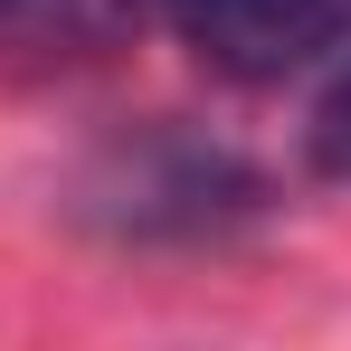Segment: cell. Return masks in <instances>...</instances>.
Masks as SVG:
<instances>
[{"instance_id":"cell-1","label":"cell","mask_w":351,"mask_h":351,"mask_svg":"<svg viewBox=\"0 0 351 351\" xmlns=\"http://www.w3.org/2000/svg\"><path fill=\"white\" fill-rule=\"evenodd\" d=\"M162 19L180 29V48L237 76V86H276L294 66H313L342 38L351 0H162Z\"/></svg>"},{"instance_id":"cell-2","label":"cell","mask_w":351,"mask_h":351,"mask_svg":"<svg viewBox=\"0 0 351 351\" xmlns=\"http://www.w3.org/2000/svg\"><path fill=\"white\" fill-rule=\"evenodd\" d=\"M304 143H313V171L351 180V66L323 86V105H313V123H304Z\"/></svg>"},{"instance_id":"cell-3","label":"cell","mask_w":351,"mask_h":351,"mask_svg":"<svg viewBox=\"0 0 351 351\" xmlns=\"http://www.w3.org/2000/svg\"><path fill=\"white\" fill-rule=\"evenodd\" d=\"M0 10H10V0H0Z\"/></svg>"}]
</instances>
